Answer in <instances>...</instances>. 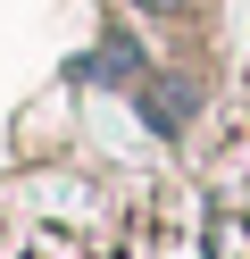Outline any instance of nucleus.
<instances>
[{"label":"nucleus","mask_w":250,"mask_h":259,"mask_svg":"<svg viewBox=\"0 0 250 259\" xmlns=\"http://www.w3.org/2000/svg\"><path fill=\"white\" fill-rule=\"evenodd\" d=\"M192 109H200V92L183 84V75H142V117L159 125V134H183Z\"/></svg>","instance_id":"obj_1"},{"label":"nucleus","mask_w":250,"mask_h":259,"mask_svg":"<svg viewBox=\"0 0 250 259\" xmlns=\"http://www.w3.org/2000/svg\"><path fill=\"white\" fill-rule=\"evenodd\" d=\"M92 75H109V84H142V51H133V34H109L92 51Z\"/></svg>","instance_id":"obj_2"}]
</instances>
